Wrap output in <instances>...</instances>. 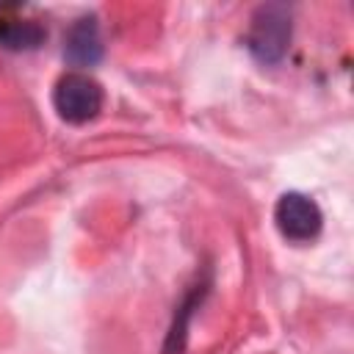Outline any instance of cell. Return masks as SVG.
<instances>
[{
  "mask_svg": "<svg viewBox=\"0 0 354 354\" xmlns=\"http://www.w3.org/2000/svg\"><path fill=\"white\" fill-rule=\"evenodd\" d=\"M290 33H293V25H290L288 6L268 3V6H260L252 14V25H249V33H246V47L257 61L277 64L288 53Z\"/></svg>",
  "mask_w": 354,
  "mask_h": 354,
  "instance_id": "1",
  "label": "cell"
},
{
  "mask_svg": "<svg viewBox=\"0 0 354 354\" xmlns=\"http://www.w3.org/2000/svg\"><path fill=\"white\" fill-rule=\"evenodd\" d=\"M53 105L64 122L83 124L102 111V88L94 77L83 72H66L55 83Z\"/></svg>",
  "mask_w": 354,
  "mask_h": 354,
  "instance_id": "2",
  "label": "cell"
},
{
  "mask_svg": "<svg viewBox=\"0 0 354 354\" xmlns=\"http://www.w3.org/2000/svg\"><path fill=\"white\" fill-rule=\"evenodd\" d=\"M274 221H277L279 232L288 241L304 243V241H313L321 232L324 216H321L318 205L310 196H304L299 191H290V194L279 196V202L274 207Z\"/></svg>",
  "mask_w": 354,
  "mask_h": 354,
  "instance_id": "3",
  "label": "cell"
},
{
  "mask_svg": "<svg viewBox=\"0 0 354 354\" xmlns=\"http://www.w3.org/2000/svg\"><path fill=\"white\" fill-rule=\"evenodd\" d=\"M64 58L72 66H94L102 58V33L97 17H80L64 36Z\"/></svg>",
  "mask_w": 354,
  "mask_h": 354,
  "instance_id": "4",
  "label": "cell"
},
{
  "mask_svg": "<svg viewBox=\"0 0 354 354\" xmlns=\"http://www.w3.org/2000/svg\"><path fill=\"white\" fill-rule=\"evenodd\" d=\"M47 30L36 19H0V47L11 53H30L41 47Z\"/></svg>",
  "mask_w": 354,
  "mask_h": 354,
  "instance_id": "5",
  "label": "cell"
}]
</instances>
